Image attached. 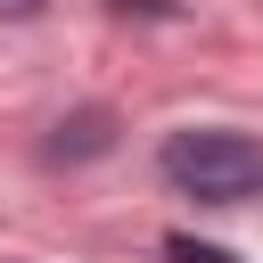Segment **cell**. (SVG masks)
Segmentation results:
<instances>
[{"instance_id": "obj_1", "label": "cell", "mask_w": 263, "mask_h": 263, "mask_svg": "<svg viewBox=\"0 0 263 263\" xmlns=\"http://www.w3.org/2000/svg\"><path fill=\"white\" fill-rule=\"evenodd\" d=\"M164 181L205 197V205H238L263 189V148L247 132H173L164 140Z\"/></svg>"}, {"instance_id": "obj_2", "label": "cell", "mask_w": 263, "mask_h": 263, "mask_svg": "<svg viewBox=\"0 0 263 263\" xmlns=\"http://www.w3.org/2000/svg\"><path fill=\"white\" fill-rule=\"evenodd\" d=\"M164 255H173V263H238V255H222V247H205V238H164Z\"/></svg>"}, {"instance_id": "obj_3", "label": "cell", "mask_w": 263, "mask_h": 263, "mask_svg": "<svg viewBox=\"0 0 263 263\" xmlns=\"http://www.w3.org/2000/svg\"><path fill=\"white\" fill-rule=\"evenodd\" d=\"M33 8H41V0H0V16H33Z\"/></svg>"}]
</instances>
